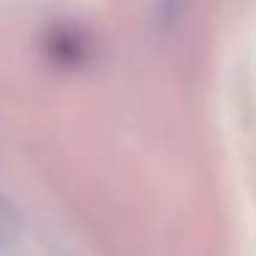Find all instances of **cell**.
<instances>
[{
    "instance_id": "2",
    "label": "cell",
    "mask_w": 256,
    "mask_h": 256,
    "mask_svg": "<svg viewBox=\"0 0 256 256\" xmlns=\"http://www.w3.org/2000/svg\"><path fill=\"white\" fill-rule=\"evenodd\" d=\"M14 240H17V220H14L12 210H6L3 201H0V248L12 245Z\"/></svg>"
},
{
    "instance_id": "1",
    "label": "cell",
    "mask_w": 256,
    "mask_h": 256,
    "mask_svg": "<svg viewBox=\"0 0 256 256\" xmlns=\"http://www.w3.org/2000/svg\"><path fill=\"white\" fill-rule=\"evenodd\" d=\"M47 50H50V56L56 58V61L66 58V64H78V56L86 47H83V42H80L78 34H72V30H56V34H50Z\"/></svg>"
}]
</instances>
